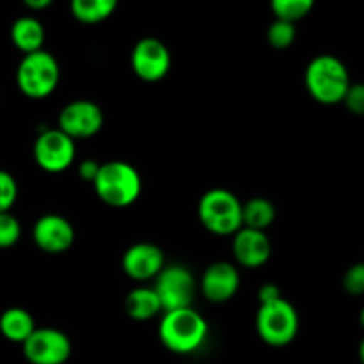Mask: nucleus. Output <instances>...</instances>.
I'll return each mask as SVG.
<instances>
[{"instance_id":"obj_1","label":"nucleus","mask_w":364,"mask_h":364,"mask_svg":"<svg viewBox=\"0 0 364 364\" xmlns=\"http://www.w3.org/2000/svg\"><path fill=\"white\" fill-rule=\"evenodd\" d=\"M208 336V322L194 308L164 313L159 326V340L169 352L187 355L198 352Z\"/></svg>"},{"instance_id":"obj_2","label":"nucleus","mask_w":364,"mask_h":364,"mask_svg":"<svg viewBox=\"0 0 364 364\" xmlns=\"http://www.w3.org/2000/svg\"><path fill=\"white\" fill-rule=\"evenodd\" d=\"M304 84L315 102L322 105H336L343 102L350 87V75L343 60L331 53H322L309 60L306 66Z\"/></svg>"},{"instance_id":"obj_3","label":"nucleus","mask_w":364,"mask_h":364,"mask_svg":"<svg viewBox=\"0 0 364 364\" xmlns=\"http://www.w3.org/2000/svg\"><path fill=\"white\" fill-rule=\"evenodd\" d=\"M92 188L105 205L112 208H127L141 198L142 178L132 164L110 160L100 164Z\"/></svg>"},{"instance_id":"obj_4","label":"nucleus","mask_w":364,"mask_h":364,"mask_svg":"<svg viewBox=\"0 0 364 364\" xmlns=\"http://www.w3.org/2000/svg\"><path fill=\"white\" fill-rule=\"evenodd\" d=\"M198 215L206 231L230 237L242 228V201L228 188H210L199 199Z\"/></svg>"},{"instance_id":"obj_5","label":"nucleus","mask_w":364,"mask_h":364,"mask_svg":"<svg viewBox=\"0 0 364 364\" xmlns=\"http://www.w3.org/2000/svg\"><path fill=\"white\" fill-rule=\"evenodd\" d=\"M60 80L55 57L45 48L23 55L16 68V85L27 98L41 100L52 95Z\"/></svg>"},{"instance_id":"obj_6","label":"nucleus","mask_w":364,"mask_h":364,"mask_svg":"<svg viewBox=\"0 0 364 364\" xmlns=\"http://www.w3.org/2000/svg\"><path fill=\"white\" fill-rule=\"evenodd\" d=\"M299 313L287 299L259 304L256 313V331L262 341L270 347H287L299 333Z\"/></svg>"},{"instance_id":"obj_7","label":"nucleus","mask_w":364,"mask_h":364,"mask_svg":"<svg viewBox=\"0 0 364 364\" xmlns=\"http://www.w3.org/2000/svg\"><path fill=\"white\" fill-rule=\"evenodd\" d=\"M153 290L164 313L192 308L196 295L194 274L183 265H166L155 277Z\"/></svg>"},{"instance_id":"obj_8","label":"nucleus","mask_w":364,"mask_h":364,"mask_svg":"<svg viewBox=\"0 0 364 364\" xmlns=\"http://www.w3.org/2000/svg\"><path fill=\"white\" fill-rule=\"evenodd\" d=\"M32 155L45 173L59 174L73 166L77 146L73 139L63 134L59 128H48L36 137Z\"/></svg>"},{"instance_id":"obj_9","label":"nucleus","mask_w":364,"mask_h":364,"mask_svg":"<svg viewBox=\"0 0 364 364\" xmlns=\"http://www.w3.org/2000/svg\"><path fill=\"white\" fill-rule=\"evenodd\" d=\"M21 347L25 359L31 364H64L71 358L70 338L53 327H36Z\"/></svg>"},{"instance_id":"obj_10","label":"nucleus","mask_w":364,"mask_h":364,"mask_svg":"<svg viewBox=\"0 0 364 364\" xmlns=\"http://www.w3.org/2000/svg\"><path fill=\"white\" fill-rule=\"evenodd\" d=\"M102 127L103 112L91 100H73L66 103L57 117V128L73 141L92 137Z\"/></svg>"},{"instance_id":"obj_11","label":"nucleus","mask_w":364,"mask_h":364,"mask_svg":"<svg viewBox=\"0 0 364 364\" xmlns=\"http://www.w3.org/2000/svg\"><path fill=\"white\" fill-rule=\"evenodd\" d=\"M130 64L141 80L159 82L169 73L171 52L160 39L142 38L132 48Z\"/></svg>"},{"instance_id":"obj_12","label":"nucleus","mask_w":364,"mask_h":364,"mask_svg":"<svg viewBox=\"0 0 364 364\" xmlns=\"http://www.w3.org/2000/svg\"><path fill=\"white\" fill-rule=\"evenodd\" d=\"M32 240L48 255H60L75 242V230L66 217L59 213H45L32 226Z\"/></svg>"},{"instance_id":"obj_13","label":"nucleus","mask_w":364,"mask_h":364,"mask_svg":"<svg viewBox=\"0 0 364 364\" xmlns=\"http://www.w3.org/2000/svg\"><path fill=\"white\" fill-rule=\"evenodd\" d=\"M121 267L130 279L149 281L155 279L166 267V256L159 245L151 242H137L124 251Z\"/></svg>"},{"instance_id":"obj_14","label":"nucleus","mask_w":364,"mask_h":364,"mask_svg":"<svg viewBox=\"0 0 364 364\" xmlns=\"http://www.w3.org/2000/svg\"><path fill=\"white\" fill-rule=\"evenodd\" d=\"M201 291L213 304L231 301L240 288V272L230 262H215L203 272Z\"/></svg>"},{"instance_id":"obj_15","label":"nucleus","mask_w":364,"mask_h":364,"mask_svg":"<svg viewBox=\"0 0 364 364\" xmlns=\"http://www.w3.org/2000/svg\"><path fill=\"white\" fill-rule=\"evenodd\" d=\"M233 256L245 269H259L272 256V244L265 231L240 228L233 235Z\"/></svg>"},{"instance_id":"obj_16","label":"nucleus","mask_w":364,"mask_h":364,"mask_svg":"<svg viewBox=\"0 0 364 364\" xmlns=\"http://www.w3.org/2000/svg\"><path fill=\"white\" fill-rule=\"evenodd\" d=\"M11 41L23 55L43 50L45 27L34 16H20L11 25Z\"/></svg>"},{"instance_id":"obj_17","label":"nucleus","mask_w":364,"mask_h":364,"mask_svg":"<svg viewBox=\"0 0 364 364\" xmlns=\"http://www.w3.org/2000/svg\"><path fill=\"white\" fill-rule=\"evenodd\" d=\"M36 331V322L31 313L23 308H7L0 315V334L7 341L23 343Z\"/></svg>"},{"instance_id":"obj_18","label":"nucleus","mask_w":364,"mask_h":364,"mask_svg":"<svg viewBox=\"0 0 364 364\" xmlns=\"http://www.w3.org/2000/svg\"><path fill=\"white\" fill-rule=\"evenodd\" d=\"M124 311L132 320L146 322L162 311L159 297L153 287H137L124 299Z\"/></svg>"},{"instance_id":"obj_19","label":"nucleus","mask_w":364,"mask_h":364,"mask_svg":"<svg viewBox=\"0 0 364 364\" xmlns=\"http://www.w3.org/2000/svg\"><path fill=\"white\" fill-rule=\"evenodd\" d=\"M276 220V206L267 198H252L242 203V228L265 231Z\"/></svg>"},{"instance_id":"obj_20","label":"nucleus","mask_w":364,"mask_h":364,"mask_svg":"<svg viewBox=\"0 0 364 364\" xmlns=\"http://www.w3.org/2000/svg\"><path fill=\"white\" fill-rule=\"evenodd\" d=\"M116 0H73L70 6L75 20L82 23H100L110 18L116 11Z\"/></svg>"},{"instance_id":"obj_21","label":"nucleus","mask_w":364,"mask_h":364,"mask_svg":"<svg viewBox=\"0 0 364 364\" xmlns=\"http://www.w3.org/2000/svg\"><path fill=\"white\" fill-rule=\"evenodd\" d=\"M276 20L297 23L299 20L308 16L313 9V0H274L270 4Z\"/></svg>"},{"instance_id":"obj_22","label":"nucleus","mask_w":364,"mask_h":364,"mask_svg":"<svg viewBox=\"0 0 364 364\" xmlns=\"http://www.w3.org/2000/svg\"><path fill=\"white\" fill-rule=\"evenodd\" d=\"M297 38V28L294 23H288L283 20H274L267 31V41L272 48L287 50L290 48Z\"/></svg>"},{"instance_id":"obj_23","label":"nucleus","mask_w":364,"mask_h":364,"mask_svg":"<svg viewBox=\"0 0 364 364\" xmlns=\"http://www.w3.org/2000/svg\"><path fill=\"white\" fill-rule=\"evenodd\" d=\"M21 237L20 220L11 212L0 213V249H9L18 244Z\"/></svg>"},{"instance_id":"obj_24","label":"nucleus","mask_w":364,"mask_h":364,"mask_svg":"<svg viewBox=\"0 0 364 364\" xmlns=\"http://www.w3.org/2000/svg\"><path fill=\"white\" fill-rule=\"evenodd\" d=\"M18 199V183L7 171L0 169V213L11 212Z\"/></svg>"},{"instance_id":"obj_25","label":"nucleus","mask_w":364,"mask_h":364,"mask_svg":"<svg viewBox=\"0 0 364 364\" xmlns=\"http://www.w3.org/2000/svg\"><path fill=\"white\" fill-rule=\"evenodd\" d=\"M343 288L350 295H361L364 291V265H352L343 276Z\"/></svg>"},{"instance_id":"obj_26","label":"nucleus","mask_w":364,"mask_h":364,"mask_svg":"<svg viewBox=\"0 0 364 364\" xmlns=\"http://www.w3.org/2000/svg\"><path fill=\"white\" fill-rule=\"evenodd\" d=\"M345 107L355 116L364 114V85L363 84H350L348 91L345 92L343 102Z\"/></svg>"},{"instance_id":"obj_27","label":"nucleus","mask_w":364,"mask_h":364,"mask_svg":"<svg viewBox=\"0 0 364 364\" xmlns=\"http://www.w3.org/2000/svg\"><path fill=\"white\" fill-rule=\"evenodd\" d=\"M98 169H100V164L96 162V160L85 159L82 160L80 166H78V176H80L84 181H87V183H92L96 174H98Z\"/></svg>"},{"instance_id":"obj_28","label":"nucleus","mask_w":364,"mask_h":364,"mask_svg":"<svg viewBox=\"0 0 364 364\" xmlns=\"http://www.w3.org/2000/svg\"><path fill=\"white\" fill-rule=\"evenodd\" d=\"M281 297H283V295H281V290L274 283L263 284V287L258 290L259 304H267V302L277 301V299H281Z\"/></svg>"},{"instance_id":"obj_29","label":"nucleus","mask_w":364,"mask_h":364,"mask_svg":"<svg viewBox=\"0 0 364 364\" xmlns=\"http://www.w3.org/2000/svg\"><path fill=\"white\" fill-rule=\"evenodd\" d=\"M52 6V0H25V7L32 11H43Z\"/></svg>"}]
</instances>
